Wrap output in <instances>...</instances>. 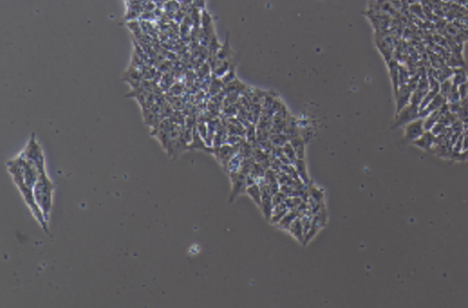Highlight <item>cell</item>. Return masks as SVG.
Here are the masks:
<instances>
[{
  "label": "cell",
  "instance_id": "obj_10",
  "mask_svg": "<svg viewBox=\"0 0 468 308\" xmlns=\"http://www.w3.org/2000/svg\"><path fill=\"white\" fill-rule=\"evenodd\" d=\"M467 76H468V70H467Z\"/></svg>",
  "mask_w": 468,
  "mask_h": 308
},
{
  "label": "cell",
  "instance_id": "obj_9",
  "mask_svg": "<svg viewBox=\"0 0 468 308\" xmlns=\"http://www.w3.org/2000/svg\"><path fill=\"white\" fill-rule=\"evenodd\" d=\"M249 194L253 197V200L256 201L259 206H261V192L259 190V187L257 186H252L248 188Z\"/></svg>",
  "mask_w": 468,
  "mask_h": 308
},
{
  "label": "cell",
  "instance_id": "obj_5",
  "mask_svg": "<svg viewBox=\"0 0 468 308\" xmlns=\"http://www.w3.org/2000/svg\"><path fill=\"white\" fill-rule=\"evenodd\" d=\"M403 129H404L403 140L408 143H414L415 140L421 138L425 132L423 118H418L415 121L410 122L403 126Z\"/></svg>",
  "mask_w": 468,
  "mask_h": 308
},
{
  "label": "cell",
  "instance_id": "obj_4",
  "mask_svg": "<svg viewBox=\"0 0 468 308\" xmlns=\"http://www.w3.org/2000/svg\"><path fill=\"white\" fill-rule=\"evenodd\" d=\"M421 118L420 116V108L417 105L415 104H409L406 105L404 108L402 109L401 112H398L395 117V122H394L392 128H399L406 125L410 122L415 121L416 119Z\"/></svg>",
  "mask_w": 468,
  "mask_h": 308
},
{
  "label": "cell",
  "instance_id": "obj_7",
  "mask_svg": "<svg viewBox=\"0 0 468 308\" xmlns=\"http://www.w3.org/2000/svg\"><path fill=\"white\" fill-rule=\"evenodd\" d=\"M435 142V136L431 131H425L421 138L415 140L413 144L423 150H429Z\"/></svg>",
  "mask_w": 468,
  "mask_h": 308
},
{
  "label": "cell",
  "instance_id": "obj_6",
  "mask_svg": "<svg viewBox=\"0 0 468 308\" xmlns=\"http://www.w3.org/2000/svg\"><path fill=\"white\" fill-rule=\"evenodd\" d=\"M413 91L410 90L408 84H403L399 87L397 93L395 94L396 100V114L401 112L402 109L410 104Z\"/></svg>",
  "mask_w": 468,
  "mask_h": 308
},
{
  "label": "cell",
  "instance_id": "obj_3",
  "mask_svg": "<svg viewBox=\"0 0 468 308\" xmlns=\"http://www.w3.org/2000/svg\"><path fill=\"white\" fill-rule=\"evenodd\" d=\"M21 155L24 159L35 165L41 172L46 170L44 155L42 152V147L38 143L37 139L35 138L34 133L28 142L25 149L21 152Z\"/></svg>",
  "mask_w": 468,
  "mask_h": 308
},
{
  "label": "cell",
  "instance_id": "obj_8",
  "mask_svg": "<svg viewBox=\"0 0 468 308\" xmlns=\"http://www.w3.org/2000/svg\"><path fill=\"white\" fill-rule=\"evenodd\" d=\"M452 82L454 85L459 86L461 84H465L468 82L467 71H464L463 68L454 69L452 75Z\"/></svg>",
  "mask_w": 468,
  "mask_h": 308
},
{
  "label": "cell",
  "instance_id": "obj_1",
  "mask_svg": "<svg viewBox=\"0 0 468 308\" xmlns=\"http://www.w3.org/2000/svg\"><path fill=\"white\" fill-rule=\"evenodd\" d=\"M7 167L12 177L14 183L16 184L21 196L25 200L26 204L29 207L34 218L40 223L44 233L50 235L48 221H46L41 209L38 207L34 197V187L41 174V171L32 163L24 159L21 154L17 158L9 160L7 163Z\"/></svg>",
  "mask_w": 468,
  "mask_h": 308
},
{
  "label": "cell",
  "instance_id": "obj_2",
  "mask_svg": "<svg viewBox=\"0 0 468 308\" xmlns=\"http://www.w3.org/2000/svg\"><path fill=\"white\" fill-rule=\"evenodd\" d=\"M54 186L47 171L41 172L34 187V197L38 207L41 209L46 221H50V213L53 203Z\"/></svg>",
  "mask_w": 468,
  "mask_h": 308
}]
</instances>
